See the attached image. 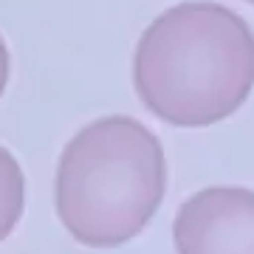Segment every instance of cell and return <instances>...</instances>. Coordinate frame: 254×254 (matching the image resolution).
Wrapping results in <instances>:
<instances>
[{
    "instance_id": "1",
    "label": "cell",
    "mask_w": 254,
    "mask_h": 254,
    "mask_svg": "<svg viewBox=\"0 0 254 254\" xmlns=\"http://www.w3.org/2000/svg\"><path fill=\"white\" fill-rule=\"evenodd\" d=\"M133 88L167 125H218L254 91V28L215 0L175 3L138 37Z\"/></svg>"
},
{
    "instance_id": "3",
    "label": "cell",
    "mask_w": 254,
    "mask_h": 254,
    "mask_svg": "<svg viewBox=\"0 0 254 254\" xmlns=\"http://www.w3.org/2000/svg\"><path fill=\"white\" fill-rule=\"evenodd\" d=\"M175 254H254V190L206 187L173 220Z\"/></svg>"
},
{
    "instance_id": "2",
    "label": "cell",
    "mask_w": 254,
    "mask_h": 254,
    "mask_svg": "<svg viewBox=\"0 0 254 254\" xmlns=\"http://www.w3.org/2000/svg\"><path fill=\"white\" fill-rule=\"evenodd\" d=\"M167 192V155L133 116H102L65 144L54 178L57 215L91 249L130 243L153 220Z\"/></svg>"
},
{
    "instance_id": "6",
    "label": "cell",
    "mask_w": 254,
    "mask_h": 254,
    "mask_svg": "<svg viewBox=\"0 0 254 254\" xmlns=\"http://www.w3.org/2000/svg\"><path fill=\"white\" fill-rule=\"evenodd\" d=\"M246 3H252V6H254V0H246Z\"/></svg>"
},
{
    "instance_id": "5",
    "label": "cell",
    "mask_w": 254,
    "mask_h": 254,
    "mask_svg": "<svg viewBox=\"0 0 254 254\" xmlns=\"http://www.w3.org/2000/svg\"><path fill=\"white\" fill-rule=\"evenodd\" d=\"M6 85H9V48L0 37V96L6 91Z\"/></svg>"
},
{
    "instance_id": "4",
    "label": "cell",
    "mask_w": 254,
    "mask_h": 254,
    "mask_svg": "<svg viewBox=\"0 0 254 254\" xmlns=\"http://www.w3.org/2000/svg\"><path fill=\"white\" fill-rule=\"evenodd\" d=\"M26 209V175L17 158L0 147V240L14 232Z\"/></svg>"
}]
</instances>
